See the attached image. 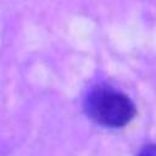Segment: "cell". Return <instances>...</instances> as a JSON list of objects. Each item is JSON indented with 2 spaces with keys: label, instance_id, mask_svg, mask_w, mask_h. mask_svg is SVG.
<instances>
[{
  "label": "cell",
  "instance_id": "2",
  "mask_svg": "<svg viewBox=\"0 0 156 156\" xmlns=\"http://www.w3.org/2000/svg\"><path fill=\"white\" fill-rule=\"evenodd\" d=\"M138 156H156V151H155V145L154 144H149L145 145L140 152L138 154Z\"/></svg>",
  "mask_w": 156,
  "mask_h": 156
},
{
  "label": "cell",
  "instance_id": "1",
  "mask_svg": "<svg viewBox=\"0 0 156 156\" xmlns=\"http://www.w3.org/2000/svg\"><path fill=\"white\" fill-rule=\"evenodd\" d=\"M84 110L90 119L107 128H122L136 113L129 96L108 85L93 88L84 99Z\"/></svg>",
  "mask_w": 156,
  "mask_h": 156
}]
</instances>
